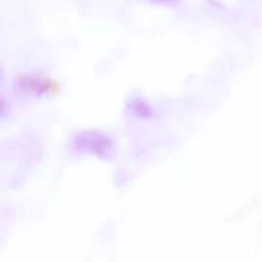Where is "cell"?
Returning a JSON list of instances; mask_svg holds the SVG:
<instances>
[{
	"instance_id": "cell-1",
	"label": "cell",
	"mask_w": 262,
	"mask_h": 262,
	"mask_svg": "<svg viewBox=\"0 0 262 262\" xmlns=\"http://www.w3.org/2000/svg\"><path fill=\"white\" fill-rule=\"evenodd\" d=\"M74 150L81 154L93 155L98 158L108 159L114 155V143L110 137L97 132H82L72 141Z\"/></svg>"
},
{
	"instance_id": "cell-2",
	"label": "cell",
	"mask_w": 262,
	"mask_h": 262,
	"mask_svg": "<svg viewBox=\"0 0 262 262\" xmlns=\"http://www.w3.org/2000/svg\"><path fill=\"white\" fill-rule=\"evenodd\" d=\"M152 1H158V2H165V3H171V2H173L174 0H152Z\"/></svg>"
},
{
	"instance_id": "cell-3",
	"label": "cell",
	"mask_w": 262,
	"mask_h": 262,
	"mask_svg": "<svg viewBox=\"0 0 262 262\" xmlns=\"http://www.w3.org/2000/svg\"><path fill=\"white\" fill-rule=\"evenodd\" d=\"M2 106H3V103H2V101H0V112L2 110Z\"/></svg>"
}]
</instances>
